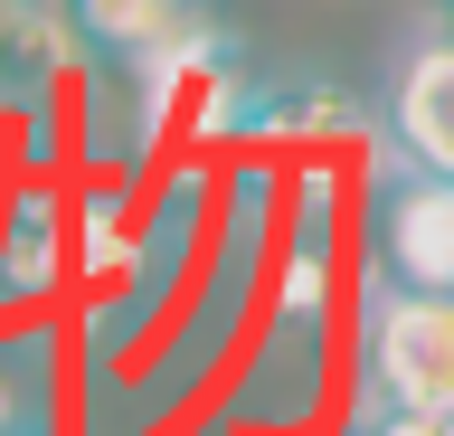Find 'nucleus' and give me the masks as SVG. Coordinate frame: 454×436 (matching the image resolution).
<instances>
[{
  "label": "nucleus",
  "mask_w": 454,
  "mask_h": 436,
  "mask_svg": "<svg viewBox=\"0 0 454 436\" xmlns=\"http://www.w3.org/2000/svg\"><path fill=\"white\" fill-rule=\"evenodd\" d=\"M369 237H379V275H388V285L454 294V180L407 171V162H397V171L379 180Z\"/></svg>",
  "instance_id": "20e7f679"
},
{
  "label": "nucleus",
  "mask_w": 454,
  "mask_h": 436,
  "mask_svg": "<svg viewBox=\"0 0 454 436\" xmlns=\"http://www.w3.org/2000/svg\"><path fill=\"white\" fill-rule=\"evenodd\" d=\"M0 162H10V95H0Z\"/></svg>",
  "instance_id": "9b49d317"
},
{
  "label": "nucleus",
  "mask_w": 454,
  "mask_h": 436,
  "mask_svg": "<svg viewBox=\"0 0 454 436\" xmlns=\"http://www.w3.org/2000/svg\"><path fill=\"white\" fill-rule=\"evenodd\" d=\"M199 171H180L161 190V209H152V228L133 237V257H123V294L114 304H95V322H85V342H95V361H114V351H133L142 332H152V313L170 304V285H180V266H190V237H199Z\"/></svg>",
  "instance_id": "7ed1b4c3"
},
{
  "label": "nucleus",
  "mask_w": 454,
  "mask_h": 436,
  "mask_svg": "<svg viewBox=\"0 0 454 436\" xmlns=\"http://www.w3.org/2000/svg\"><path fill=\"white\" fill-rule=\"evenodd\" d=\"M350 436H379V427H350Z\"/></svg>",
  "instance_id": "ddd939ff"
},
{
  "label": "nucleus",
  "mask_w": 454,
  "mask_h": 436,
  "mask_svg": "<svg viewBox=\"0 0 454 436\" xmlns=\"http://www.w3.org/2000/svg\"><path fill=\"white\" fill-rule=\"evenodd\" d=\"M379 436H454V408H435V417H369Z\"/></svg>",
  "instance_id": "1a4fd4ad"
},
{
  "label": "nucleus",
  "mask_w": 454,
  "mask_h": 436,
  "mask_svg": "<svg viewBox=\"0 0 454 436\" xmlns=\"http://www.w3.org/2000/svg\"><path fill=\"white\" fill-rule=\"evenodd\" d=\"M76 257H85L95 285L123 275V257H133V209H123V190H95V200L76 209Z\"/></svg>",
  "instance_id": "6e6552de"
},
{
  "label": "nucleus",
  "mask_w": 454,
  "mask_h": 436,
  "mask_svg": "<svg viewBox=\"0 0 454 436\" xmlns=\"http://www.w3.org/2000/svg\"><path fill=\"white\" fill-rule=\"evenodd\" d=\"M435 38H445V48H454V10H445V20H435Z\"/></svg>",
  "instance_id": "f8f14e48"
},
{
  "label": "nucleus",
  "mask_w": 454,
  "mask_h": 436,
  "mask_svg": "<svg viewBox=\"0 0 454 436\" xmlns=\"http://www.w3.org/2000/svg\"><path fill=\"white\" fill-rule=\"evenodd\" d=\"M322 313H332V190H303V218H294V247H284L275 275V313H265V351H255V389L247 408H303L312 351H322Z\"/></svg>",
  "instance_id": "f03ea898"
},
{
  "label": "nucleus",
  "mask_w": 454,
  "mask_h": 436,
  "mask_svg": "<svg viewBox=\"0 0 454 436\" xmlns=\"http://www.w3.org/2000/svg\"><path fill=\"white\" fill-rule=\"evenodd\" d=\"M388 143H397L407 171L454 180V48H445V38H426L417 58L397 67V86H388Z\"/></svg>",
  "instance_id": "39448f33"
},
{
  "label": "nucleus",
  "mask_w": 454,
  "mask_h": 436,
  "mask_svg": "<svg viewBox=\"0 0 454 436\" xmlns=\"http://www.w3.org/2000/svg\"><path fill=\"white\" fill-rule=\"evenodd\" d=\"M360 379L379 417H435L454 408V294H417V285H369V322H360Z\"/></svg>",
  "instance_id": "f257e3e1"
},
{
  "label": "nucleus",
  "mask_w": 454,
  "mask_h": 436,
  "mask_svg": "<svg viewBox=\"0 0 454 436\" xmlns=\"http://www.w3.org/2000/svg\"><path fill=\"white\" fill-rule=\"evenodd\" d=\"M0 10H48V20H67V0H0Z\"/></svg>",
  "instance_id": "9d476101"
},
{
  "label": "nucleus",
  "mask_w": 454,
  "mask_h": 436,
  "mask_svg": "<svg viewBox=\"0 0 454 436\" xmlns=\"http://www.w3.org/2000/svg\"><path fill=\"white\" fill-rule=\"evenodd\" d=\"M28 436H38V427H28Z\"/></svg>",
  "instance_id": "4468645a"
},
{
  "label": "nucleus",
  "mask_w": 454,
  "mask_h": 436,
  "mask_svg": "<svg viewBox=\"0 0 454 436\" xmlns=\"http://www.w3.org/2000/svg\"><path fill=\"white\" fill-rule=\"evenodd\" d=\"M67 275V209L57 190H20L0 209V304H38Z\"/></svg>",
  "instance_id": "0eeeda50"
},
{
  "label": "nucleus",
  "mask_w": 454,
  "mask_h": 436,
  "mask_svg": "<svg viewBox=\"0 0 454 436\" xmlns=\"http://www.w3.org/2000/svg\"><path fill=\"white\" fill-rule=\"evenodd\" d=\"M199 20V0H67V29H76V48L95 67H114V76H133L152 48H170V38Z\"/></svg>",
  "instance_id": "423d86ee"
},
{
  "label": "nucleus",
  "mask_w": 454,
  "mask_h": 436,
  "mask_svg": "<svg viewBox=\"0 0 454 436\" xmlns=\"http://www.w3.org/2000/svg\"><path fill=\"white\" fill-rule=\"evenodd\" d=\"M445 10H454V0H445Z\"/></svg>",
  "instance_id": "2eb2a0df"
}]
</instances>
